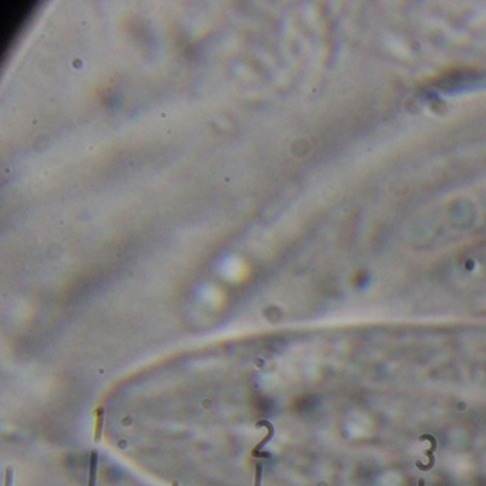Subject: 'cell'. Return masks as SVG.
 <instances>
[{"instance_id":"cell-1","label":"cell","mask_w":486,"mask_h":486,"mask_svg":"<svg viewBox=\"0 0 486 486\" xmlns=\"http://www.w3.org/2000/svg\"><path fill=\"white\" fill-rule=\"evenodd\" d=\"M97 478V452H93L90 456V476L89 486H96Z\"/></svg>"},{"instance_id":"cell-2","label":"cell","mask_w":486,"mask_h":486,"mask_svg":"<svg viewBox=\"0 0 486 486\" xmlns=\"http://www.w3.org/2000/svg\"><path fill=\"white\" fill-rule=\"evenodd\" d=\"M5 486H13V469H12V468H7Z\"/></svg>"},{"instance_id":"cell-3","label":"cell","mask_w":486,"mask_h":486,"mask_svg":"<svg viewBox=\"0 0 486 486\" xmlns=\"http://www.w3.org/2000/svg\"><path fill=\"white\" fill-rule=\"evenodd\" d=\"M418 486H425V480H423V479L419 480V483H418Z\"/></svg>"},{"instance_id":"cell-4","label":"cell","mask_w":486,"mask_h":486,"mask_svg":"<svg viewBox=\"0 0 486 486\" xmlns=\"http://www.w3.org/2000/svg\"><path fill=\"white\" fill-rule=\"evenodd\" d=\"M173 486H179V483H174V485H173Z\"/></svg>"}]
</instances>
